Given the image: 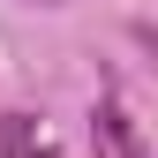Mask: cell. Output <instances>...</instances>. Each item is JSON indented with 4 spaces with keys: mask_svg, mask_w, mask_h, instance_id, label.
<instances>
[{
    "mask_svg": "<svg viewBox=\"0 0 158 158\" xmlns=\"http://www.w3.org/2000/svg\"><path fill=\"white\" fill-rule=\"evenodd\" d=\"M90 151H98V158H158V151L143 143V128L128 121L121 98H98V106H90Z\"/></svg>",
    "mask_w": 158,
    "mask_h": 158,
    "instance_id": "cell-1",
    "label": "cell"
},
{
    "mask_svg": "<svg viewBox=\"0 0 158 158\" xmlns=\"http://www.w3.org/2000/svg\"><path fill=\"white\" fill-rule=\"evenodd\" d=\"M0 158H53V135L38 128V113H0Z\"/></svg>",
    "mask_w": 158,
    "mask_h": 158,
    "instance_id": "cell-2",
    "label": "cell"
},
{
    "mask_svg": "<svg viewBox=\"0 0 158 158\" xmlns=\"http://www.w3.org/2000/svg\"><path fill=\"white\" fill-rule=\"evenodd\" d=\"M38 8H60V0H38Z\"/></svg>",
    "mask_w": 158,
    "mask_h": 158,
    "instance_id": "cell-3",
    "label": "cell"
}]
</instances>
